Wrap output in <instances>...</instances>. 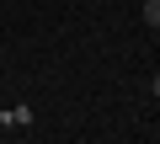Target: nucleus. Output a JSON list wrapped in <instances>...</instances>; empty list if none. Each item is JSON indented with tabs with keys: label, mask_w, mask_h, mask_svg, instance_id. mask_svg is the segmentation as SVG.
Here are the masks:
<instances>
[{
	"label": "nucleus",
	"mask_w": 160,
	"mask_h": 144,
	"mask_svg": "<svg viewBox=\"0 0 160 144\" xmlns=\"http://www.w3.org/2000/svg\"><path fill=\"white\" fill-rule=\"evenodd\" d=\"M0 128H32V107H6L0 112Z\"/></svg>",
	"instance_id": "obj_1"
},
{
	"label": "nucleus",
	"mask_w": 160,
	"mask_h": 144,
	"mask_svg": "<svg viewBox=\"0 0 160 144\" xmlns=\"http://www.w3.org/2000/svg\"><path fill=\"white\" fill-rule=\"evenodd\" d=\"M144 27L160 32V0H144Z\"/></svg>",
	"instance_id": "obj_2"
},
{
	"label": "nucleus",
	"mask_w": 160,
	"mask_h": 144,
	"mask_svg": "<svg viewBox=\"0 0 160 144\" xmlns=\"http://www.w3.org/2000/svg\"><path fill=\"white\" fill-rule=\"evenodd\" d=\"M149 91H155V96H160V75H155V80H149Z\"/></svg>",
	"instance_id": "obj_3"
}]
</instances>
